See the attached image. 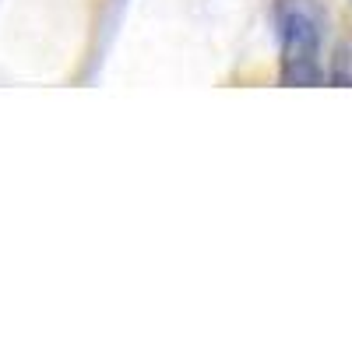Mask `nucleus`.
Instances as JSON below:
<instances>
[{
	"mask_svg": "<svg viewBox=\"0 0 352 352\" xmlns=\"http://www.w3.org/2000/svg\"><path fill=\"white\" fill-rule=\"evenodd\" d=\"M282 81L285 85H317L320 64H317V28L307 14L285 18L282 36Z\"/></svg>",
	"mask_w": 352,
	"mask_h": 352,
	"instance_id": "obj_1",
	"label": "nucleus"
}]
</instances>
